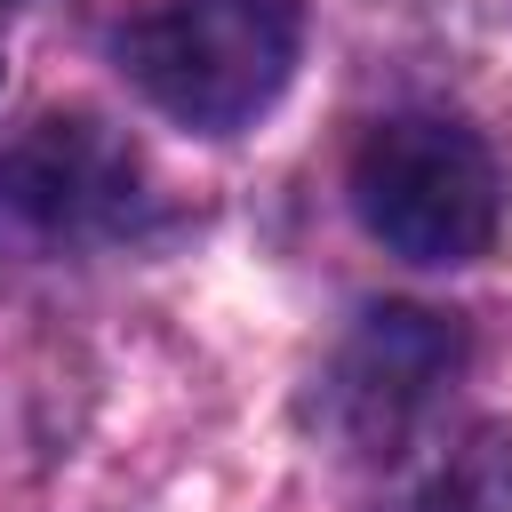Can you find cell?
<instances>
[{
    "instance_id": "cell-1",
    "label": "cell",
    "mask_w": 512,
    "mask_h": 512,
    "mask_svg": "<svg viewBox=\"0 0 512 512\" xmlns=\"http://www.w3.org/2000/svg\"><path fill=\"white\" fill-rule=\"evenodd\" d=\"M128 80L184 128H248L296 72V0H152L120 32Z\"/></svg>"
},
{
    "instance_id": "cell-2",
    "label": "cell",
    "mask_w": 512,
    "mask_h": 512,
    "mask_svg": "<svg viewBox=\"0 0 512 512\" xmlns=\"http://www.w3.org/2000/svg\"><path fill=\"white\" fill-rule=\"evenodd\" d=\"M360 224L408 264H472L496 240L504 184L488 144L448 112H400L352 152Z\"/></svg>"
},
{
    "instance_id": "cell-3",
    "label": "cell",
    "mask_w": 512,
    "mask_h": 512,
    "mask_svg": "<svg viewBox=\"0 0 512 512\" xmlns=\"http://www.w3.org/2000/svg\"><path fill=\"white\" fill-rule=\"evenodd\" d=\"M464 376V328L424 304H376L320 376V416L352 456H408Z\"/></svg>"
},
{
    "instance_id": "cell-4",
    "label": "cell",
    "mask_w": 512,
    "mask_h": 512,
    "mask_svg": "<svg viewBox=\"0 0 512 512\" xmlns=\"http://www.w3.org/2000/svg\"><path fill=\"white\" fill-rule=\"evenodd\" d=\"M144 208V168L128 136L88 112H48L0 144V240L16 248H96Z\"/></svg>"
},
{
    "instance_id": "cell-5",
    "label": "cell",
    "mask_w": 512,
    "mask_h": 512,
    "mask_svg": "<svg viewBox=\"0 0 512 512\" xmlns=\"http://www.w3.org/2000/svg\"><path fill=\"white\" fill-rule=\"evenodd\" d=\"M392 512H512V424H464L408 456Z\"/></svg>"
}]
</instances>
